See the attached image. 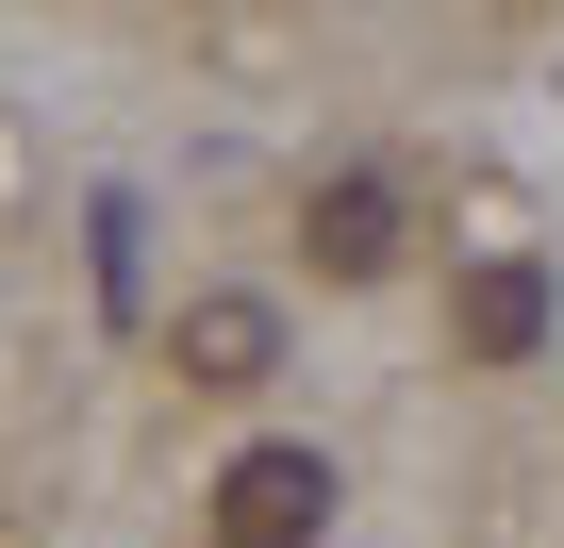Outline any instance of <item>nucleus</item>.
<instances>
[{
    "label": "nucleus",
    "instance_id": "20e7f679",
    "mask_svg": "<svg viewBox=\"0 0 564 548\" xmlns=\"http://www.w3.org/2000/svg\"><path fill=\"white\" fill-rule=\"evenodd\" d=\"M316 266H333V283H382V266H399V183H316Z\"/></svg>",
    "mask_w": 564,
    "mask_h": 548
},
{
    "label": "nucleus",
    "instance_id": "f257e3e1",
    "mask_svg": "<svg viewBox=\"0 0 564 548\" xmlns=\"http://www.w3.org/2000/svg\"><path fill=\"white\" fill-rule=\"evenodd\" d=\"M333 531V465L316 449H232L216 465V548H316Z\"/></svg>",
    "mask_w": 564,
    "mask_h": 548
},
{
    "label": "nucleus",
    "instance_id": "7ed1b4c3",
    "mask_svg": "<svg viewBox=\"0 0 564 548\" xmlns=\"http://www.w3.org/2000/svg\"><path fill=\"white\" fill-rule=\"evenodd\" d=\"M183 383H216V399H249L265 366H282V300H249V283H216V300H183Z\"/></svg>",
    "mask_w": 564,
    "mask_h": 548
},
{
    "label": "nucleus",
    "instance_id": "f03ea898",
    "mask_svg": "<svg viewBox=\"0 0 564 548\" xmlns=\"http://www.w3.org/2000/svg\"><path fill=\"white\" fill-rule=\"evenodd\" d=\"M448 350H465V366H531V350H547V266H531V249H481L465 283H448Z\"/></svg>",
    "mask_w": 564,
    "mask_h": 548
}]
</instances>
